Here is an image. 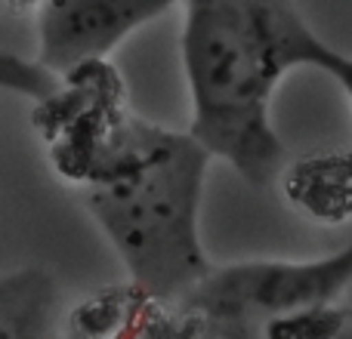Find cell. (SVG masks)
I'll use <instances>...</instances> for the list:
<instances>
[{
  "label": "cell",
  "instance_id": "obj_3",
  "mask_svg": "<svg viewBox=\"0 0 352 339\" xmlns=\"http://www.w3.org/2000/svg\"><path fill=\"white\" fill-rule=\"evenodd\" d=\"M352 281V241L340 253L309 262L213 266L182 305L210 324L256 327L272 318L331 305Z\"/></svg>",
  "mask_w": 352,
  "mask_h": 339
},
{
  "label": "cell",
  "instance_id": "obj_8",
  "mask_svg": "<svg viewBox=\"0 0 352 339\" xmlns=\"http://www.w3.org/2000/svg\"><path fill=\"white\" fill-rule=\"evenodd\" d=\"M312 68H318V71L331 74V78L337 80V86L346 93L349 102H352V56L337 53V49L331 47L328 40H324L322 47H318L316 59H312Z\"/></svg>",
  "mask_w": 352,
  "mask_h": 339
},
{
  "label": "cell",
  "instance_id": "obj_7",
  "mask_svg": "<svg viewBox=\"0 0 352 339\" xmlns=\"http://www.w3.org/2000/svg\"><path fill=\"white\" fill-rule=\"evenodd\" d=\"M28 281L16 278L0 284V339H41L37 336V303Z\"/></svg>",
  "mask_w": 352,
  "mask_h": 339
},
{
  "label": "cell",
  "instance_id": "obj_1",
  "mask_svg": "<svg viewBox=\"0 0 352 339\" xmlns=\"http://www.w3.org/2000/svg\"><path fill=\"white\" fill-rule=\"evenodd\" d=\"M182 68L192 96L186 133L248 185L266 188L287 148L272 96L291 68L316 59L322 37L294 0H182Z\"/></svg>",
  "mask_w": 352,
  "mask_h": 339
},
{
  "label": "cell",
  "instance_id": "obj_2",
  "mask_svg": "<svg viewBox=\"0 0 352 339\" xmlns=\"http://www.w3.org/2000/svg\"><path fill=\"white\" fill-rule=\"evenodd\" d=\"M207 167L210 154L188 133L155 127L124 173L80 191L142 296L182 303L213 268L198 231Z\"/></svg>",
  "mask_w": 352,
  "mask_h": 339
},
{
  "label": "cell",
  "instance_id": "obj_5",
  "mask_svg": "<svg viewBox=\"0 0 352 339\" xmlns=\"http://www.w3.org/2000/svg\"><path fill=\"white\" fill-rule=\"evenodd\" d=\"M285 200L318 225H343L352 219V148L322 152L285 164L278 173Z\"/></svg>",
  "mask_w": 352,
  "mask_h": 339
},
{
  "label": "cell",
  "instance_id": "obj_6",
  "mask_svg": "<svg viewBox=\"0 0 352 339\" xmlns=\"http://www.w3.org/2000/svg\"><path fill=\"white\" fill-rule=\"evenodd\" d=\"M343 327V312L334 305L294 312V315L272 318L266 324H256L260 339H334Z\"/></svg>",
  "mask_w": 352,
  "mask_h": 339
},
{
  "label": "cell",
  "instance_id": "obj_4",
  "mask_svg": "<svg viewBox=\"0 0 352 339\" xmlns=\"http://www.w3.org/2000/svg\"><path fill=\"white\" fill-rule=\"evenodd\" d=\"M179 0H41L37 10V62L53 78L78 71L155 22Z\"/></svg>",
  "mask_w": 352,
  "mask_h": 339
}]
</instances>
